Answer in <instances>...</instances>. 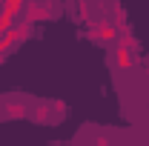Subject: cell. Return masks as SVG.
I'll list each match as a JSON object with an SVG mask.
<instances>
[{
    "instance_id": "obj_3",
    "label": "cell",
    "mask_w": 149,
    "mask_h": 146,
    "mask_svg": "<svg viewBox=\"0 0 149 146\" xmlns=\"http://www.w3.org/2000/svg\"><path fill=\"white\" fill-rule=\"evenodd\" d=\"M23 20H32V23H37V20H52L57 15V6L55 3H40V0H29L26 6H23Z\"/></svg>"
},
{
    "instance_id": "obj_10",
    "label": "cell",
    "mask_w": 149,
    "mask_h": 146,
    "mask_svg": "<svg viewBox=\"0 0 149 146\" xmlns=\"http://www.w3.org/2000/svg\"><path fill=\"white\" fill-rule=\"evenodd\" d=\"M92 146H112V140L106 138V135H95V138H92Z\"/></svg>"
},
{
    "instance_id": "obj_7",
    "label": "cell",
    "mask_w": 149,
    "mask_h": 146,
    "mask_svg": "<svg viewBox=\"0 0 149 146\" xmlns=\"http://www.w3.org/2000/svg\"><path fill=\"white\" fill-rule=\"evenodd\" d=\"M112 23H115V29H123V26H126V12H123L120 3L112 6Z\"/></svg>"
},
{
    "instance_id": "obj_1",
    "label": "cell",
    "mask_w": 149,
    "mask_h": 146,
    "mask_svg": "<svg viewBox=\"0 0 149 146\" xmlns=\"http://www.w3.org/2000/svg\"><path fill=\"white\" fill-rule=\"evenodd\" d=\"M63 115H66V109H63L60 100H40V103H32V112H29V117H32L35 123H57Z\"/></svg>"
},
{
    "instance_id": "obj_5",
    "label": "cell",
    "mask_w": 149,
    "mask_h": 146,
    "mask_svg": "<svg viewBox=\"0 0 149 146\" xmlns=\"http://www.w3.org/2000/svg\"><path fill=\"white\" fill-rule=\"evenodd\" d=\"M112 63H115L118 69H123V72L135 66V63H132V52H129V49H123V46H118V49L112 52Z\"/></svg>"
},
{
    "instance_id": "obj_11",
    "label": "cell",
    "mask_w": 149,
    "mask_h": 146,
    "mask_svg": "<svg viewBox=\"0 0 149 146\" xmlns=\"http://www.w3.org/2000/svg\"><path fill=\"white\" fill-rule=\"evenodd\" d=\"M0 6H3V0H0Z\"/></svg>"
},
{
    "instance_id": "obj_9",
    "label": "cell",
    "mask_w": 149,
    "mask_h": 146,
    "mask_svg": "<svg viewBox=\"0 0 149 146\" xmlns=\"http://www.w3.org/2000/svg\"><path fill=\"white\" fill-rule=\"evenodd\" d=\"M23 6H26V0H3V9H6V12H12L15 17L23 12Z\"/></svg>"
},
{
    "instance_id": "obj_2",
    "label": "cell",
    "mask_w": 149,
    "mask_h": 146,
    "mask_svg": "<svg viewBox=\"0 0 149 146\" xmlns=\"http://www.w3.org/2000/svg\"><path fill=\"white\" fill-rule=\"evenodd\" d=\"M89 40H97V43H115L118 40V29L115 23H109L106 17L89 20Z\"/></svg>"
},
{
    "instance_id": "obj_4",
    "label": "cell",
    "mask_w": 149,
    "mask_h": 146,
    "mask_svg": "<svg viewBox=\"0 0 149 146\" xmlns=\"http://www.w3.org/2000/svg\"><path fill=\"white\" fill-rule=\"evenodd\" d=\"M32 103L23 100V97H12V100H3L0 103V117L3 120H20V117H29Z\"/></svg>"
},
{
    "instance_id": "obj_6",
    "label": "cell",
    "mask_w": 149,
    "mask_h": 146,
    "mask_svg": "<svg viewBox=\"0 0 149 146\" xmlns=\"http://www.w3.org/2000/svg\"><path fill=\"white\" fill-rule=\"evenodd\" d=\"M118 46H123V49H129V52H135V49H138V40H135V35L129 32V26L118 29Z\"/></svg>"
},
{
    "instance_id": "obj_8",
    "label": "cell",
    "mask_w": 149,
    "mask_h": 146,
    "mask_svg": "<svg viewBox=\"0 0 149 146\" xmlns=\"http://www.w3.org/2000/svg\"><path fill=\"white\" fill-rule=\"evenodd\" d=\"M74 3H77V15H80L83 20H92V17H95L92 3H89V0H74Z\"/></svg>"
}]
</instances>
